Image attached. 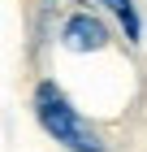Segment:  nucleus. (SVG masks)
<instances>
[{
    "label": "nucleus",
    "instance_id": "nucleus-1",
    "mask_svg": "<svg viewBox=\"0 0 147 152\" xmlns=\"http://www.w3.org/2000/svg\"><path fill=\"white\" fill-rule=\"evenodd\" d=\"M35 117H39V126H43L61 148H69V152H104L100 130L69 104V96L61 91L56 83H39V87H35Z\"/></svg>",
    "mask_w": 147,
    "mask_h": 152
},
{
    "label": "nucleus",
    "instance_id": "nucleus-2",
    "mask_svg": "<svg viewBox=\"0 0 147 152\" xmlns=\"http://www.w3.org/2000/svg\"><path fill=\"white\" fill-rule=\"evenodd\" d=\"M61 44L69 52H100L108 44V26L100 18H91V13H74L65 22V31H61Z\"/></svg>",
    "mask_w": 147,
    "mask_h": 152
},
{
    "label": "nucleus",
    "instance_id": "nucleus-3",
    "mask_svg": "<svg viewBox=\"0 0 147 152\" xmlns=\"http://www.w3.org/2000/svg\"><path fill=\"white\" fill-rule=\"evenodd\" d=\"M108 13H117L121 18V26H125V35L130 39H138V13H134V0H100Z\"/></svg>",
    "mask_w": 147,
    "mask_h": 152
}]
</instances>
